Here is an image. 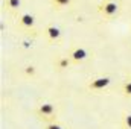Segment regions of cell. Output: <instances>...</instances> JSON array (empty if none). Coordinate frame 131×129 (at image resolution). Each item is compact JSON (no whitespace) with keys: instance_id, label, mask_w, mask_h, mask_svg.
<instances>
[{"instance_id":"obj_1","label":"cell","mask_w":131,"mask_h":129,"mask_svg":"<svg viewBox=\"0 0 131 129\" xmlns=\"http://www.w3.org/2000/svg\"><path fill=\"white\" fill-rule=\"evenodd\" d=\"M37 114L41 120H46L49 123H53L55 122V106L52 103H43L38 106L37 109Z\"/></svg>"},{"instance_id":"obj_2","label":"cell","mask_w":131,"mask_h":129,"mask_svg":"<svg viewBox=\"0 0 131 129\" xmlns=\"http://www.w3.org/2000/svg\"><path fill=\"white\" fill-rule=\"evenodd\" d=\"M98 11L104 15V17H113L117 12V5L114 2H104L101 3L98 8Z\"/></svg>"},{"instance_id":"obj_3","label":"cell","mask_w":131,"mask_h":129,"mask_svg":"<svg viewBox=\"0 0 131 129\" xmlns=\"http://www.w3.org/2000/svg\"><path fill=\"white\" fill-rule=\"evenodd\" d=\"M111 82L110 78H98V79H93L90 84H89V90H93V91H98V90H104L105 87H108Z\"/></svg>"},{"instance_id":"obj_4","label":"cell","mask_w":131,"mask_h":129,"mask_svg":"<svg viewBox=\"0 0 131 129\" xmlns=\"http://www.w3.org/2000/svg\"><path fill=\"white\" fill-rule=\"evenodd\" d=\"M69 58L72 59V62L78 64V62H81V61H84V59L87 58V52H85V49H82V47H76V49H73V50L70 52Z\"/></svg>"},{"instance_id":"obj_5","label":"cell","mask_w":131,"mask_h":129,"mask_svg":"<svg viewBox=\"0 0 131 129\" xmlns=\"http://www.w3.org/2000/svg\"><path fill=\"white\" fill-rule=\"evenodd\" d=\"M46 32H47V36H49L52 41H55V40H58V38L61 36V31H60L58 28H55V26H47Z\"/></svg>"},{"instance_id":"obj_6","label":"cell","mask_w":131,"mask_h":129,"mask_svg":"<svg viewBox=\"0 0 131 129\" xmlns=\"http://www.w3.org/2000/svg\"><path fill=\"white\" fill-rule=\"evenodd\" d=\"M20 23L23 26H26V28H32L34 23H35V18H34V15H31V14H23L20 17Z\"/></svg>"},{"instance_id":"obj_7","label":"cell","mask_w":131,"mask_h":129,"mask_svg":"<svg viewBox=\"0 0 131 129\" xmlns=\"http://www.w3.org/2000/svg\"><path fill=\"white\" fill-rule=\"evenodd\" d=\"M70 62H72V59L70 58H60L58 61H57V67L60 68V70H64V68H67L69 65H70Z\"/></svg>"},{"instance_id":"obj_8","label":"cell","mask_w":131,"mask_h":129,"mask_svg":"<svg viewBox=\"0 0 131 129\" xmlns=\"http://www.w3.org/2000/svg\"><path fill=\"white\" fill-rule=\"evenodd\" d=\"M20 5H21L20 0H6V8L9 11H17L20 8Z\"/></svg>"},{"instance_id":"obj_9","label":"cell","mask_w":131,"mask_h":129,"mask_svg":"<svg viewBox=\"0 0 131 129\" xmlns=\"http://www.w3.org/2000/svg\"><path fill=\"white\" fill-rule=\"evenodd\" d=\"M122 129H131V114H124V117H122Z\"/></svg>"},{"instance_id":"obj_10","label":"cell","mask_w":131,"mask_h":129,"mask_svg":"<svg viewBox=\"0 0 131 129\" xmlns=\"http://www.w3.org/2000/svg\"><path fill=\"white\" fill-rule=\"evenodd\" d=\"M50 3H52L57 9H61V8H64V6H67V5L70 3V0H50Z\"/></svg>"},{"instance_id":"obj_11","label":"cell","mask_w":131,"mask_h":129,"mask_svg":"<svg viewBox=\"0 0 131 129\" xmlns=\"http://www.w3.org/2000/svg\"><path fill=\"white\" fill-rule=\"evenodd\" d=\"M122 93H124L125 96L131 97V81H127V82L122 85Z\"/></svg>"},{"instance_id":"obj_12","label":"cell","mask_w":131,"mask_h":129,"mask_svg":"<svg viewBox=\"0 0 131 129\" xmlns=\"http://www.w3.org/2000/svg\"><path fill=\"white\" fill-rule=\"evenodd\" d=\"M25 73H26L28 76H34V74H35V67H34V65L26 67V68H25Z\"/></svg>"},{"instance_id":"obj_13","label":"cell","mask_w":131,"mask_h":129,"mask_svg":"<svg viewBox=\"0 0 131 129\" xmlns=\"http://www.w3.org/2000/svg\"><path fill=\"white\" fill-rule=\"evenodd\" d=\"M46 129H63V128H61L58 123H55V122H53V123H49V125L46 126Z\"/></svg>"}]
</instances>
